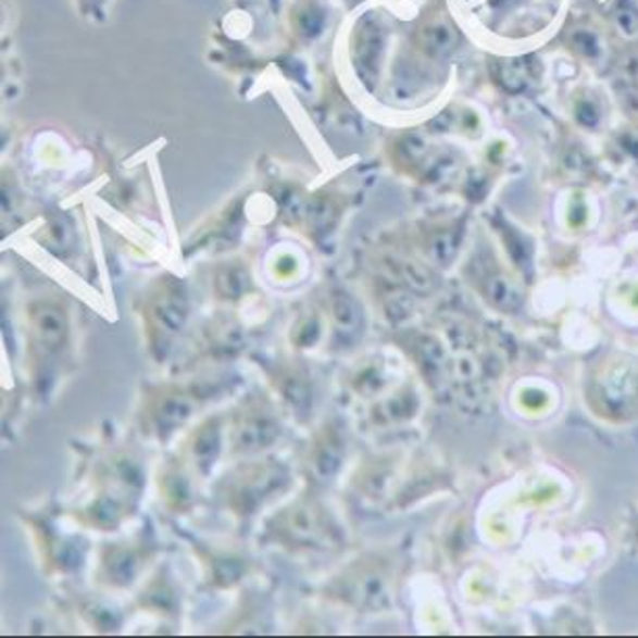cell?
I'll return each mask as SVG.
<instances>
[{
  "instance_id": "1",
  "label": "cell",
  "mask_w": 638,
  "mask_h": 638,
  "mask_svg": "<svg viewBox=\"0 0 638 638\" xmlns=\"http://www.w3.org/2000/svg\"><path fill=\"white\" fill-rule=\"evenodd\" d=\"M539 61L535 57H514L493 63L497 86L510 95L524 92L537 77Z\"/></svg>"
},
{
  "instance_id": "2",
  "label": "cell",
  "mask_w": 638,
  "mask_h": 638,
  "mask_svg": "<svg viewBox=\"0 0 638 638\" xmlns=\"http://www.w3.org/2000/svg\"><path fill=\"white\" fill-rule=\"evenodd\" d=\"M421 42L428 54L443 57V54H450L451 50L458 47L460 36L453 25L437 22V24H428L423 27Z\"/></svg>"
},
{
  "instance_id": "3",
  "label": "cell",
  "mask_w": 638,
  "mask_h": 638,
  "mask_svg": "<svg viewBox=\"0 0 638 638\" xmlns=\"http://www.w3.org/2000/svg\"><path fill=\"white\" fill-rule=\"evenodd\" d=\"M378 54H380V34H378V27L371 25L364 29L362 40L358 42V59L364 72H377Z\"/></svg>"
},
{
  "instance_id": "4",
  "label": "cell",
  "mask_w": 638,
  "mask_h": 638,
  "mask_svg": "<svg viewBox=\"0 0 638 638\" xmlns=\"http://www.w3.org/2000/svg\"><path fill=\"white\" fill-rule=\"evenodd\" d=\"M615 27L626 40H638V13L633 9H617L615 11Z\"/></svg>"
},
{
  "instance_id": "5",
  "label": "cell",
  "mask_w": 638,
  "mask_h": 638,
  "mask_svg": "<svg viewBox=\"0 0 638 638\" xmlns=\"http://www.w3.org/2000/svg\"><path fill=\"white\" fill-rule=\"evenodd\" d=\"M572 47L576 48L580 54L589 57V59H595L599 54V42L589 32H576L572 36Z\"/></svg>"
},
{
  "instance_id": "6",
  "label": "cell",
  "mask_w": 638,
  "mask_h": 638,
  "mask_svg": "<svg viewBox=\"0 0 638 638\" xmlns=\"http://www.w3.org/2000/svg\"><path fill=\"white\" fill-rule=\"evenodd\" d=\"M576 118L580 121V125L595 127V125H597V121H599V111H597V107H595V104L587 102V100H583V102H578V104H576Z\"/></svg>"
},
{
  "instance_id": "7",
  "label": "cell",
  "mask_w": 638,
  "mask_h": 638,
  "mask_svg": "<svg viewBox=\"0 0 638 638\" xmlns=\"http://www.w3.org/2000/svg\"><path fill=\"white\" fill-rule=\"evenodd\" d=\"M633 75H635V77H637V82H638V61H637V63H635V67H633Z\"/></svg>"
}]
</instances>
